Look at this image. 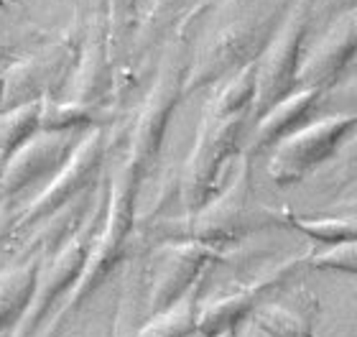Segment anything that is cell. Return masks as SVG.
Listing matches in <instances>:
<instances>
[{"label": "cell", "instance_id": "cell-1", "mask_svg": "<svg viewBox=\"0 0 357 337\" xmlns=\"http://www.w3.org/2000/svg\"><path fill=\"white\" fill-rule=\"evenodd\" d=\"M283 3L275 0H253V6L240 10V15L232 23H227L202 54L197 57L194 72L189 77V87H202L220 80L232 67H240L253 54L266 49L268 38L273 36L278 8ZM245 67V64H243Z\"/></svg>", "mask_w": 357, "mask_h": 337}, {"label": "cell", "instance_id": "cell-2", "mask_svg": "<svg viewBox=\"0 0 357 337\" xmlns=\"http://www.w3.org/2000/svg\"><path fill=\"white\" fill-rule=\"evenodd\" d=\"M271 220L273 215L263 204L250 207V161L243 158L227 189L202 204L184 223L186 227L181 230V235L184 240H197L215 248L243 238L245 232L258 230Z\"/></svg>", "mask_w": 357, "mask_h": 337}, {"label": "cell", "instance_id": "cell-3", "mask_svg": "<svg viewBox=\"0 0 357 337\" xmlns=\"http://www.w3.org/2000/svg\"><path fill=\"white\" fill-rule=\"evenodd\" d=\"M240 133H243V115H227L215 118L209 115L204 126L199 128L197 143L189 161H186L184 181V202L192 210H199L202 204L209 202L212 192L217 189V177L222 172L225 161L238 151Z\"/></svg>", "mask_w": 357, "mask_h": 337}, {"label": "cell", "instance_id": "cell-4", "mask_svg": "<svg viewBox=\"0 0 357 337\" xmlns=\"http://www.w3.org/2000/svg\"><path fill=\"white\" fill-rule=\"evenodd\" d=\"M357 123V115H335L324 118L314 126H306L301 130H294L286 138L278 141V149L271 158V179H275L281 187L298 181L304 174H309L314 166L327 161L337 151V143L342 135Z\"/></svg>", "mask_w": 357, "mask_h": 337}, {"label": "cell", "instance_id": "cell-5", "mask_svg": "<svg viewBox=\"0 0 357 337\" xmlns=\"http://www.w3.org/2000/svg\"><path fill=\"white\" fill-rule=\"evenodd\" d=\"M304 36H306V8L298 6L283 21L275 38L268 46L261 67H258L255 105H258L261 112H266L278 100L291 95V87L298 84V52H301Z\"/></svg>", "mask_w": 357, "mask_h": 337}, {"label": "cell", "instance_id": "cell-6", "mask_svg": "<svg viewBox=\"0 0 357 337\" xmlns=\"http://www.w3.org/2000/svg\"><path fill=\"white\" fill-rule=\"evenodd\" d=\"M92 230L82 227L75 238L67 240V246L59 248V253L54 255L52 261L46 263L44 269L38 271V284L36 294L31 299L26 315L21 317L18 327L13 330L10 337H31L36 332V327L41 324V320L46 317V312L52 309V304L56 301L64 289H75V284L79 281L84 271V263H87V255L92 250Z\"/></svg>", "mask_w": 357, "mask_h": 337}, {"label": "cell", "instance_id": "cell-7", "mask_svg": "<svg viewBox=\"0 0 357 337\" xmlns=\"http://www.w3.org/2000/svg\"><path fill=\"white\" fill-rule=\"evenodd\" d=\"M215 248L197 243V240H184L176 246H166L156 261L153 281H151V297H149V312H164L178 301L197 281L202 271L212 261Z\"/></svg>", "mask_w": 357, "mask_h": 337}, {"label": "cell", "instance_id": "cell-8", "mask_svg": "<svg viewBox=\"0 0 357 337\" xmlns=\"http://www.w3.org/2000/svg\"><path fill=\"white\" fill-rule=\"evenodd\" d=\"M100 161H102V135H100V130H95L84 141H79V146L59 166L56 177L49 181V187L29 204V210L23 212L21 225H33L46 215H54L59 207H64L72 197L79 195L92 181V177L100 169Z\"/></svg>", "mask_w": 357, "mask_h": 337}, {"label": "cell", "instance_id": "cell-9", "mask_svg": "<svg viewBox=\"0 0 357 337\" xmlns=\"http://www.w3.org/2000/svg\"><path fill=\"white\" fill-rule=\"evenodd\" d=\"M181 84H184V69L178 64H169L164 72L158 75L153 90H151L141 115L135 120L133 138H130V153L128 158L135 164L146 166L151 158L156 156L161 138L166 133V123L176 105L178 95H181Z\"/></svg>", "mask_w": 357, "mask_h": 337}, {"label": "cell", "instance_id": "cell-10", "mask_svg": "<svg viewBox=\"0 0 357 337\" xmlns=\"http://www.w3.org/2000/svg\"><path fill=\"white\" fill-rule=\"evenodd\" d=\"M69 61H72V54L67 46L54 44L29 59L10 64V69L6 72L3 107L10 110V107L26 105V103H38L41 95L54 90L64 80Z\"/></svg>", "mask_w": 357, "mask_h": 337}, {"label": "cell", "instance_id": "cell-11", "mask_svg": "<svg viewBox=\"0 0 357 337\" xmlns=\"http://www.w3.org/2000/svg\"><path fill=\"white\" fill-rule=\"evenodd\" d=\"M298 263H301L298 258H289V261L273 266L268 274H263L258 281H250V284L240 286L238 292L225 294V297H217V299L207 301L199 309V315H197V332H202L204 337H215L227 330H235L240 320L253 309L258 297L266 294L268 289L281 286L294 274V269H296Z\"/></svg>", "mask_w": 357, "mask_h": 337}, {"label": "cell", "instance_id": "cell-12", "mask_svg": "<svg viewBox=\"0 0 357 337\" xmlns=\"http://www.w3.org/2000/svg\"><path fill=\"white\" fill-rule=\"evenodd\" d=\"M69 158V135L67 130H44L33 133L26 143L8 156L3 177H0V192L15 195L31 181L44 177L52 169H59Z\"/></svg>", "mask_w": 357, "mask_h": 337}, {"label": "cell", "instance_id": "cell-13", "mask_svg": "<svg viewBox=\"0 0 357 337\" xmlns=\"http://www.w3.org/2000/svg\"><path fill=\"white\" fill-rule=\"evenodd\" d=\"M357 54V10L344 15L327 36L321 38V44L314 49L298 67V84L319 90L321 84L332 82L344 64Z\"/></svg>", "mask_w": 357, "mask_h": 337}, {"label": "cell", "instance_id": "cell-14", "mask_svg": "<svg viewBox=\"0 0 357 337\" xmlns=\"http://www.w3.org/2000/svg\"><path fill=\"white\" fill-rule=\"evenodd\" d=\"M314 307L309 294L301 301L263 304L255 309V327L268 337H314Z\"/></svg>", "mask_w": 357, "mask_h": 337}, {"label": "cell", "instance_id": "cell-15", "mask_svg": "<svg viewBox=\"0 0 357 337\" xmlns=\"http://www.w3.org/2000/svg\"><path fill=\"white\" fill-rule=\"evenodd\" d=\"M38 261L8 269L0 274V335L10 327H18L26 315L38 284Z\"/></svg>", "mask_w": 357, "mask_h": 337}, {"label": "cell", "instance_id": "cell-16", "mask_svg": "<svg viewBox=\"0 0 357 337\" xmlns=\"http://www.w3.org/2000/svg\"><path fill=\"white\" fill-rule=\"evenodd\" d=\"M319 90L314 87H301L298 92H291L283 100H278L273 107H268L263 112L261 123H258V133H255V143L258 146H271V143L281 141L289 133H294V128L304 120L309 112L312 103L317 100Z\"/></svg>", "mask_w": 357, "mask_h": 337}, {"label": "cell", "instance_id": "cell-17", "mask_svg": "<svg viewBox=\"0 0 357 337\" xmlns=\"http://www.w3.org/2000/svg\"><path fill=\"white\" fill-rule=\"evenodd\" d=\"M197 315L199 307H197V284H194L172 307L151 315V320L135 332V337H189L197 332Z\"/></svg>", "mask_w": 357, "mask_h": 337}, {"label": "cell", "instance_id": "cell-18", "mask_svg": "<svg viewBox=\"0 0 357 337\" xmlns=\"http://www.w3.org/2000/svg\"><path fill=\"white\" fill-rule=\"evenodd\" d=\"M107 82H110V75H107V59H105L102 46H89L87 57L79 61V69H77L72 100L92 107L107 92Z\"/></svg>", "mask_w": 357, "mask_h": 337}, {"label": "cell", "instance_id": "cell-19", "mask_svg": "<svg viewBox=\"0 0 357 337\" xmlns=\"http://www.w3.org/2000/svg\"><path fill=\"white\" fill-rule=\"evenodd\" d=\"M41 128V103H26V105L10 107L0 118V151L13 153L21 143H26L31 135Z\"/></svg>", "mask_w": 357, "mask_h": 337}, {"label": "cell", "instance_id": "cell-20", "mask_svg": "<svg viewBox=\"0 0 357 337\" xmlns=\"http://www.w3.org/2000/svg\"><path fill=\"white\" fill-rule=\"evenodd\" d=\"M255 80H258V67L245 64L222 90L217 92L215 103H212V115L215 118H227V115L243 112V107L255 100Z\"/></svg>", "mask_w": 357, "mask_h": 337}, {"label": "cell", "instance_id": "cell-21", "mask_svg": "<svg viewBox=\"0 0 357 337\" xmlns=\"http://www.w3.org/2000/svg\"><path fill=\"white\" fill-rule=\"evenodd\" d=\"M92 120V110L82 103H54V100H44L41 103V128L44 130H67V128L84 126Z\"/></svg>", "mask_w": 357, "mask_h": 337}, {"label": "cell", "instance_id": "cell-22", "mask_svg": "<svg viewBox=\"0 0 357 337\" xmlns=\"http://www.w3.org/2000/svg\"><path fill=\"white\" fill-rule=\"evenodd\" d=\"M296 225L304 232L314 235L321 243H347V240H357V218L347 220H296Z\"/></svg>", "mask_w": 357, "mask_h": 337}, {"label": "cell", "instance_id": "cell-23", "mask_svg": "<svg viewBox=\"0 0 357 337\" xmlns=\"http://www.w3.org/2000/svg\"><path fill=\"white\" fill-rule=\"evenodd\" d=\"M312 266L324 271H344V274H357V240L337 243L327 248L324 253L312 255Z\"/></svg>", "mask_w": 357, "mask_h": 337}, {"label": "cell", "instance_id": "cell-24", "mask_svg": "<svg viewBox=\"0 0 357 337\" xmlns=\"http://www.w3.org/2000/svg\"><path fill=\"white\" fill-rule=\"evenodd\" d=\"M133 10V0H112L110 3V13H112V21L115 26H123L128 21V15Z\"/></svg>", "mask_w": 357, "mask_h": 337}, {"label": "cell", "instance_id": "cell-25", "mask_svg": "<svg viewBox=\"0 0 357 337\" xmlns=\"http://www.w3.org/2000/svg\"><path fill=\"white\" fill-rule=\"evenodd\" d=\"M10 225H13V215H10V210H6V204L0 207V246L6 243L8 232H10Z\"/></svg>", "mask_w": 357, "mask_h": 337}, {"label": "cell", "instance_id": "cell-26", "mask_svg": "<svg viewBox=\"0 0 357 337\" xmlns=\"http://www.w3.org/2000/svg\"><path fill=\"white\" fill-rule=\"evenodd\" d=\"M3 92H6V72H0V105H3Z\"/></svg>", "mask_w": 357, "mask_h": 337}, {"label": "cell", "instance_id": "cell-27", "mask_svg": "<svg viewBox=\"0 0 357 337\" xmlns=\"http://www.w3.org/2000/svg\"><path fill=\"white\" fill-rule=\"evenodd\" d=\"M6 161H8V153L0 151V177H3V169H6Z\"/></svg>", "mask_w": 357, "mask_h": 337}, {"label": "cell", "instance_id": "cell-28", "mask_svg": "<svg viewBox=\"0 0 357 337\" xmlns=\"http://www.w3.org/2000/svg\"><path fill=\"white\" fill-rule=\"evenodd\" d=\"M215 337H238V335H235V330H227V332H222V335H215Z\"/></svg>", "mask_w": 357, "mask_h": 337}, {"label": "cell", "instance_id": "cell-29", "mask_svg": "<svg viewBox=\"0 0 357 337\" xmlns=\"http://www.w3.org/2000/svg\"><path fill=\"white\" fill-rule=\"evenodd\" d=\"M350 92V95H357V82H355V87H352V90H347Z\"/></svg>", "mask_w": 357, "mask_h": 337}, {"label": "cell", "instance_id": "cell-30", "mask_svg": "<svg viewBox=\"0 0 357 337\" xmlns=\"http://www.w3.org/2000/svg\"><path fill=\"white\" fill-rule=\"evenodd\" d=\"M352 151H357V138H355V141H352Z\"/></svg>", "mask_w": 357, "mask_h": 337}, {"label": "cell", "instance_id": "cell-31", "mask_svg": "<svg viewBox=\"0 0 357 337\" xmlns=\"http://www.w3.org/2000/svg\"><path fill=\"white\" fill-rule=\"evenodd\" d=\"M342 3H352V0H342Z\"/></svg>", "mask_w": 357, "mask_h": 337}, {"label": "cell", "instance_id": "cell-32", "mask_svg": "<svg viewBox=\"0 0 357 337\" xmlns=\"http://www.w3.org/2000/svg\"><path fill=\"white\" fill-rule=\"evenodd\" d=\"M266 337H268V335H266Z\"/></svg>", "mask_w": 357, "mask_h": 337}]
</instances>
